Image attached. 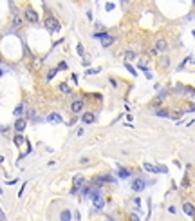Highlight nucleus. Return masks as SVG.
I'll list each match as a JSON object with an SVG mask.
<instances>
[{
    "instance_id": "obj_24",
    "label": "nucleus",
    "mask_w": 195,
    "mask_h": 221,
    "mask_svg": "<svg viewBox=\"0 0 195 221\" xmlns=\"http://www.w3.org/2000/svg\"><path fill=\"white\" fill-rule=\"evenodd\" d=\"M56 69H58V71H63V69H67V64H65V62H60Z\"/></svg>"
},
{
    "instance_id": "obj_2",
    "label": "nucleus",
    "mask_w": 195,
    "mask_h": 221,
    "mask_svg": "<svg viewBox=\"0 0 195 221\" xmlns=\"http://www.w3.org/2000/svg\"><path fill=\"white\" fill-rule=\"evenodd\" d=\"M90 199H92V203H94V210H101L103 207H105V199H103V196L99 192H96Z\"/></svg>"
},
{
    "instance_id": "obj_10",
    "label": "nucleus",
    "mask_w": 195,
    "mask_h": 221,
    "mask_svg": "<svg viewBox=\"0 0 195 221\" xmlns=\"http://www.w3.org/2000/svg\"><path fill=\"white\" fill-rule=\"evenodd\" d=\"M83 183H85V179H83L82 176H76V178H74V187H72V190H71V192H72V194H76L79 187H83Z\"/></svg>"
},
{
    "instance_id": "obj_20",
    "label": "nucleus",
    "mask_w": 195,
    "mask_h": 221,
    "mask_svg": "<svg viewBox=\"0 0 195 221\" xmlns=\"http://www.w3.org/2000/svg\"><path fill=\"white\" fill-rule=\"evenodd\" d=\"M156 114H157V116H163V118H170V112H168V111H163V109L157 111Z\"/></svg>"
},
{
    "instance_id": "obj_1",
    "label": "nucleus",
    "mask_w": 195,
    "mask_h": 221,
    "mask_svg": "<svg viewBox=\"0 0 195 221\" xmlns=\"http://www.w3.org/2000/svg\"><path fill=\"white\" fill-rule=\"evenodd\" d=\"M99 40H101V47H110L114 44V35H109V33H99Z\"/></svg>"
},
{
    "instance_id": "obj_29",
    "label": "nucleus",
    "mask_w": 195,
    "mask_h": 221,
    "mask_svg": "<svg viewBox=\"0 0 195 221\" xmlns=\"http://www.w3.org/2000/svg\"><path fill=\"white\" fill-rule=\"evenodd\" d=\"M24 190H25V185H22V189H20V192H18V198L24 196Z\"/></svg>"
},
{
    "instance_id": "obj_31",
    "label": "nucleus",
    "mask_w": 195,
    "mask_h": 221,
    "mask_svg": "<svg viewBox=\"0 0 195 221\" xmlns=\"http://www.w3.org/2000/svg\"><path fill=\"white\" fill-rule=\"evenodd\" d=\"M0 76H2V71H0Z\"/></svg>"
},
{
    "instance_id": "obj_21",
    "label": "nucleus",
    "mask_w": 195,
    "mask_h": 221,
    "mask_svg": "<svg viewBox=\"0 0 195 221\" xmlns=\"http://www.w3.org/2000/svg\"><path fill=\"white\" fill-rule=\"evenodd\" d=\"M56 73H58V69H56V67H54V69H51V71H49V75H47V80H52Z\"/></svg>"
},
{
    "instance_id": "obj_23",
    "label": "nucleus",
    "mask_w": 195,
    "mask_h": 221,
    "mask_svg": "<svg viewBox=\"0 0 195 221\" xmlns=\"http://www.w3.org/2000/svg\"><path fill=\"white\" fill-rule=\"evenodd\" d=\"M125 67H126V69H128V71L132 73V75H134V76H136V69H134V67H132V65H130L128 62H126V64H125Z\"/></svg>"
},
{
    "instance_id": "obj_30",
    "label": "nucleus",
    "mask_w": 195,
    "mask_h": 221,
    "mask_svg": "<svg viewBox=\"0 0 195 221\" xmlns=\"http://www.w3.org/2000/svg\"><path fill=\"white\" fill-rule=\"evenodd\" d=\"M0 219H5V214H4L2 210H0Z\"/></svg>"
},
{
    "instance_id": "obj_8",
    "label": "nucleus",
    "mask_w": 195,
    "mask_h": 221,
    "mask_svg": "<svg viewBox=\"0 0 195 221\" xmlns=\"http://www.w3.org/2000/svg\"><path fill=\"white\" fill-rule=\"evenodd\" d=\"M82 122H83V123H87V125H90V123L96 122V114H94V112H83Z\"/></svg>"
},
{
    "instance_id": "obj_27",
    "label": "nucleus",
    "mask_w": 195,
    "mask_h": 221,
    "mask_svg": "<svg viewBox=\"0 0 195 221\" xmlns=\"http://www.w3.org/2000/svg\"><path fill=\"white\" fill-rule=\"evenodd\" d=\"M105 9H107V11H112V9H114V4H112V2H109V4L105 5Z\"/></svg>"
},
{
    "instance_id": "obj_14",
    "label": "nucleus",
    "mask_w": 195,
    "mask_h": 221,
    "mask_svg": "<svg viewBox=\"0 0 195 221\" xmlns=\"http://www.w3.org/2000/svg\"><path fill=\"white\" fill-rule=\"evenodd\" d=\"M183 210H184V214H188L190 218H193V205H192V203H184V205H183Z\"/></svg>"
},
{
    "instance_id": "obj_18",
    "label": "nucleus",
    "mask_w": 195,
    "mask_h": 221,
    "mask_svg": "<svg viewBox=\"0 0 195 221\" xmlns=\"http://www.w3.org/2000/svg\"><path fill=\"white\" fill-rule=\"evenodd\" d=\"M24 142H25V140H24V136H22V134L15 136V145H16V147H20V145H22Z\"/></svg>"
},
{
    "instance_id": "obj_15",
    "label": "nucleus",
    "mask_w": 195,
    "mask_h": 221,
    "mask_svg": "<svg viewBox=\"0 0 195 221\" xmlns=\"http://www.w3.org/2000/svg\"><path fill=\"white\" fill-rule=\"evenodd\" d=\"M58 89H60V92H63V94H71V87L67 85L65 82L60 83V85H58Z\"/></svg>"
},
{
    "instance_id": "obj_16",
    "label": "nucleus",
    "mask_w": 195,
    "mask_h": 221,
    "mask_svg": "<svg viewBox=\"0 0 195 221\" xmlns=\"http://www.w3.org/2000/svg\"><path fill=\"white\" fill-rule=\"evenodd\" d=\"M60 219H63V221H69V219H72V214H71L69 210H63L62 214H60Z\"/></svg>"
},
{
    "instance_id": "obj_26",
    "label": "nucleus",
    "mask_w": 195,
    "mask_h": 221,
    "mask_svg": "<svg viewBox=\"0 0 195 221\" xmlns=\"http://www.w3.org/2000/svg\"><path fill=\"white\" fill-rule=\"evenodd\" d=\"M98 73H99V69H89V71H87V75H98Z\"/></svg>"
},
{
    "instance_id": "obj_22",
    "label": "nucleus",
    "mask_w": 195,
    "mask_h": 221,
    "mask_svg": "<svg viewBox=\"0 0 195 221\" xmlns=\"http://www.w3.org/2000/svg\"><path fill=\"white\" fill-rule=\"evenodd\" d=\"M192 60H193L192 56H188V58L184 60V62H183V64H181V65H179V69H183V67H184V65H186V64H190V62H192Z\"/></svg>"
},
{
    "instance_id": "obj_4",
    "label": "nucleus",
    "mask_w": 195,
    "mask_h": 221,
    "mask_svg": "<svg viewBox=\"0 0 195 221\" xmlns=\"http://www.w3.org/2000/svg\"><path fill=\"white\" fill-rule=\"evenodd\" d=\"M143 169H145V170H148V172H163V174H166V172H168V169H166L164 165L156 167V165H152V163H143Z\"/></svg>"
},
{
    "instance_id": "obj_7",
    "label": "nucleus",
    "mask_w": 195,
    "mask_h": 221,
    "mask_svg": "<svg viewBox=\"0 0 195 221\" xmlns=\"http://www.w3.org/2000/svg\"><path fill=\"white\" fill-rule=\"evenodd\" d=\"M145 187H146V183L141 178H137V179H134V181H132V190H136V192L145 190Z\"/></svg>"
},
{
    "instance_id": "obj_32",
    "label": "nucleus",
    "mask_w": 195,
    "mask_h": 221,
    "mask_svg": "<svg viewBox=\"0 0 195 221\" xmlns=\"http://www.w3.org/2000/svg\"><path fill=\"white\" fill-rule=\"evenodd\" d=\"M0 194H2V189H0Z\"/></svg>"
},
{
    "instance_id": "obj_17",
    "label": "nucleus",
    "mask_w": 195,
    "mask_h": 221,
    "mask_svg": "<svg viewBox=\"0 0 195 221\" xmlns=\"http://www.w3.org/2000/svg\"><path fill=\"white\" fill-rule=\"evenodd\" d=\"M20 25H22V18H20V16H15V18H13V25H11V27H13V29H18Z\"/></svg>"
},
{
    "instance_id": "obj_3",
    "label": "nucleus",
    "mask_w": 195,
    "mask_h": 221,
    "mask_svg": "<svg viewBox=\"0 0 195 221\" xmlns=\"http://www.w3.org/2000/svg\"><path fill=\"white\" fill-rule=\"evenodd\" d=\"M45 27H47V31L54 33V31H58V29H60V24L56 22V18H54V16H47V18H45Z\"/></svg>"
},
{
    "instance_id": "obj_6",
    "label": "nucleus",
    "mask_w": 195,
    "mask_h": 221,
    "mask_svg": "<svg viewBox=\"0 0 195 221\" xmlns=\"http://www.w3.org/2000/svg\"><path fill=\"white\" fill-rule=\"evenodd\" d=\"M25 18H27L31 24H36L38 22V13L33 8H27V9H25Z\"/></svg>"
},
{
    "instance_id": "obj_25",
    "label": "nucleus",
    "mask_w": 195,
    "mask_h": 221,
    "mask_svg": "<svg viewBox=\"0 0 195 221\" xmlns=\"http://www.w3.org/2000/svg\"><path fill=\"white\" fill-rule=\"evenodd\" d=\"M125 56H126V62H128V60H132V58H134V56H136V55H134V53L130 51V53H126V55H125Z\"/></svg>"
},
{
    "instance_id": "obj_11",
    "label": "nucleus",
    "mask_w": 195,
    "mask_h": 221,
    "mask_svg": "<svg viewBox=\"0 0 195 221\" xmlns=\"http://www.w3.org/2000/svg\"><path fill=\"white\" fill-rule=\"evenodd\" d=\"M25 125H27V123H25V120H22V118H18L16 122H15V129H16L18 132H22V131L25 129Z\"/></svg>"
},
{
    "instance_id": "obj_28",
    "label": "nucleus",
    "mask_w": 195,
    "mask_h": 221,
    "mask_svg": "<svg viewBox=\"0 0 195 221\" xmlns=\"http://www.w3.org/2000/svg\"><path fill=\"white\" fill-rule=\"evenodd\" d=\"M76 49H78V55H79V56H83V45H78Z\"/></svg>"
},
{
    "instance_id": "obj_19",
    "label": "nucleus",
    "mask_w": 195,
    "mask_h": 221,
    "mask_svg": "<svg viewBox=\"0 0 195 221\" xmlns=\"http://www.w3.org/2000/svg\"><path fill=\"white\" fill-rule=\"evenodd\" d=\"M24 107H25L24 103H20V105L16 107V109H15V116H20V114H22V112H24Z\"/></svg>"
},
{
    "instance_id": "obj_12",
    "label": "nucleus",
    "mask_w": 195,
    "mask_h": 221,
    "mask_svg": "<svg viewBox=\"0 0 195 221\" xmlns=\"http://www.w3.org/2000/svg\"><path fill=\"white\" fill-rule=\"evenodd\" d=\"M47 120H49L51 123H62V116H60L58 112H52V114H49V118H47Z\"/></svg>"
},
{
    "instance_id": "obj_13",
    "label": "nucleus",
    "mask_w": 195,
    "mask_h": 221,
    "mask_svg": "<svg viewBox=\"0 0 195 221\" xmlns=\"http://www.w3.org/2000/svg\"><path fill=\"white\" fill-rule=\"evenodd\" d=\"M118 176H119L121 179H126V178L130 176V170H126L125 167H119V169H118Z\"/></svg>"
},
{
    "instance_id": "obj_9",
    "label": "nucleus",
    "mask_w": 195,
    "mask_h": 221,
    "mask_svg": "<svg viewBox=\"0 0 195 221\" xmlns=\"http://www.w3.org/2000/svg\"><path fill=\"white\" fill-rule=\"evenodd\" d=\"M166 49H168L166 40H164V38H157V42H156V51H159V53H164Z\"/></svg>"
},
{
    "instance_id": "obj_5",
    "label": "nucleus",
    "mask_w": 195,
    "mask_h": 221,
    "mask_svg": "<svg viewBox=\"0 0 195 221\" xmlns=\"http://www.w3.org/2000/svg\"><path fill=\"white\" fill-rule=\"evenodd\" d=\"M83 107H85V102H83V100H74V102L71 103V111L74 112V114H78V112L83 111Z\"/></svg>"
}]
</instances>
